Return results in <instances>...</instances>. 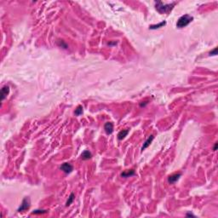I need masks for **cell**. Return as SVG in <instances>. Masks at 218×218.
Returning a JSON list of instances; mask_svg holds the SVG:
<instances>
[{
    "mask_svg": "<svg viewBox=\"0 0 218 218\" xmlns=\"http://www.w3.org/2000/svg\"><path fill=\"white\" fill-rule=\"evenodd\" d=\"M176 4V2L171 4H164L161 1H157L155 2V9L159 14H169L174 9Z\"/></svg>",
    "mask_w": 218,
    "mask_h": 218,
    "instance_id": "6da1fadb",
    "label": "cell"
},
{
    "mask_svg": "<svg viewBox=\"0 0 218 218\" xmlns=\"http://www.w3.org/2000/svg\"><path fill=\"white\" fill-rule=\"evenodd\" d=\"M193 20V17L190 16L188 15H184V16H181L177 21L176 27L178 28H183V27H187L189 23H191Z\"/></svg>",
    "mask_w": 218,
    "mask_h": 218,
    "instance_id": "7a4b0ae2",
    "label": "cell"
},
{
    "mask_svg": "<svg viewBox=\"0 0 218 218\" xmlns=\"http://www.w3.org/2000/svg\"><path fill=\"white\" fill-rule=\"evenodd\" d=\"M30 205H31V202H30V199L29 198H25V199H23V201H22L21 206H20V208L18 209V210L17 211L18 212H22V211H25V210H28Z\"/></svg>",
    "mask_w": 218,
    "mask_h": 218,
    "instance_id": "3957f363",
    "label": "cell"
},
{
    "mask_svg": "<svg viewBox=\"0 0 218 218\" xmlns=\"http://www.w3.org/2000/svg\"><path fill=\"white\" fill-rule=\"evenodd\" d=\"M60 169H62V171H64L65 173L69 174L73 171V167L72 164H70L69 163H64L63 164H62V166H60Z\"/></svg>",
    "mask_w": 218,
    "mask_h": 218,
    "instance_id": "277c9868",
    "label": "cell"
},
{
    "mask_svg": "<svg viewBox=\"0 0 218 218\" xmlns=\"http://www.w3.org/2000/svg\"><path fill=\"white\" fill-rule=\"evenodd\" d=\"M181 173H178V174H173V175H171V176H169V178H168V181H169V183H171V184L175 183V182H176V181H178L179 178H180V177H181Z\"/></svg>",
    "mask_w": 218,
    "mask_h": 218,
    "instance_id": "5b68a950",
    "label": "cell"
},
{
    "mask_svg": "<svg viewBox=\"0 0 218 218\" xmlns=\"http://www.w3.org/2000/svg\"><path fill=\"white\" fill-rule=\"evenodd\" d=\"M104 130H105L106 133L107 135H110L113 132V123L111 122H107L105 124V126H104Z\"/></svg>",
    "mask_w": 218,
    "mask_h": 218,
    "instance_id": "8992f818",
    "label": "cell"
},
{
    "mask_svg": "<svg viewBox=\"0 0 218 218\" xmlns=\"http://www.w3.org/2000/svg\"><path fill=\"white\" fill-rule=\"evenodd\" d=\"M9 92V86H4V87L1 90V100L4 101L6 98V96L8 95Z\"/></svg>",
    "mask_w": 218,
    "mask_h": 218,
    "instance_id": "52a82bcc",
    "label": "cell"
},
{
    "mask_svg": "<svg viewBox=\"0 0 218 218\" xmlns=\"http://www.w3.org/2000/svg\"><path fill=\"white\" fill-rule=\"evenodd\" d=\"M153 138H154V136H153V135H151L150 136H149V137L148 138V140H147L146 141H145V143L143 144V147L142 148H141V150H145L146 148H148L149 146H150V144L152 143V141H153Z\"/></svg>",
    "mask_w": 218,
    "mask_h": 218,
    "instance_id": "ba28073f",
    "label": "cell"
},
{
    "mask_svg": "<svg viewBox=\"0 0 218 218\" xmlns=\"http://www.w3.org/2000/svg\"><path fill=\"white\" fill-rule=\"evenodd\" d=\"M91 153L89 150H85L83 151L82 154H81V159H83V160H87V159H90L91 158Z\"/></svg>",
    "mask_w": 218,
    "mask_h": 218,
    "instance_id": "9c48e42d",
    "label": "cell"
},
{
    "mask_svg": "<svg viewBox=\"0 0 218 218\" xmlns=\"http://www.w3.org/2000/svg\"><path fill=\"white\" fill-rule=\"evenodd\" d=\"M128 133H129V130H123L119 131V133L118 134V139L120 141L123 140V139L128 135Z\"/></svg>",
    "mask_w": 218,
    "mask_h": 218,
    "instance_id": "30bf717a",
    "label": "cell"
},
{
    "mask_svg": "<svg viewBox=\"0 0 218 218\" xmlns=\"http://www.w3.org/2000/svg\"><path fill=\"white\" fill-rule=\"evenodd\" d=\"M135 175V171L133 169H130V171H124L122 174H121V176L122 177H130L131 176H134Z\"/></svg>",
    "mask_w": 218,
    "mask_h": 218,
    "instance_id": "8fae6325",
    "label": "cell"
},
{
    "mask_svg": "<svg viewBox=\"0 0 218 218\" xmlns=\"http://www.w3.org/2000/svg\"><path fill=\"white\" fill-rule=\"evenodd\" d=\"M165 24H166V21H162V22H160V23H159L157 25H152V26L149 27V28L152 29V30H154V29H157V28H160V27H163Z\"/></svg>",
    "mask_w": 218,
    "mask_h": 218,
    "instance_id": "7c38bea8",
    "label": "cell"
},
{
    "mask_svg": "<svg viewBox=\"0 0 218 218\" xmlns=\"http://www.w3.org/2000/svg\"><path fill=\"white\" fill-rule=\"evenodd\" d=\"M75 199V195L74 193H71L69 198H68V200L67 201V203H66V206H69V205L72 204V203L73 202V200H74Z\"/></svg>",
    "mask_w": 218,
    "mask_h": 218,
    "instance_id": "4fadbf2b",
    "label": "cell"
},
{
    "mask_svg": "<svg viewBox=\"0 0 218 218\" xmlns=\"http://www.w3.org/2000/svg\"><path fill=\"white\" fill-rule=\"evenodd\" d=\"M75 115L76 116H79L83 113V106H78L77 108L75 109Z\"/></svg>",
    "mask_w": 218,
    "mask_h": 218,
    "instance_id": "5bb4252c",
    "label": "cell"
},
{
    "mask_svg": "<svg viewBox=\"0 0 218 218\" xmlns=\"http://www.w3.org/2000/svg\"><path fill=\"white\" fill-rule=\"evenodd\" d=\"M47 210H36L32 212V214H44V213H46Z\"/></svg>",
    "mask_w": 218,
    "mask_h": 218,
    "instance_id": "9a60e30c",
    "label": "cell"
},
{
    "mask_svg": "<svg viewBox=\"0 0 218 218\" xmlns=\"http://www.w3.org/2000/svg\"><path fill=\"white\" fill-rule=\"evenodd\" d=\"M217 55V48H215L212 51L210 52V55Z\"/></svg>",
    "mask_w": 218,
    "mask_h": 218,
    "instance_id": "2e32d148",
    "label": "cell"
},
{
    "mask_svg": "<svg viewBox=\"0 0 218 218\" xmlns=\"http://www.w3.org/2000/svg\"><path fill=\"white\" fill-rule=\"evenodd\" d=\"M216 148H217V143H215V147H214V151L216 150Z\"/></svg>",
    "mask_w": 218,
    "mask_h": 218,
    "instance_id": "e0dca14e",
    "label": "cell"
},
{
    "mask_svg": "<svg viewBox=\"0 0 218 218\" xmlns=\"http://www.w3.org/2000/svg\"><path fill=\"white\" fill-rule=\"evenodd\" d=\"M187 215H189V216H194L193 215H192V214H187Z\"/></svg>",
    "mask_w": 218,
    "mask_h": 218,
    "instance_id": "ac0fdd59",
    "label": "cell"
}]
</instances>
